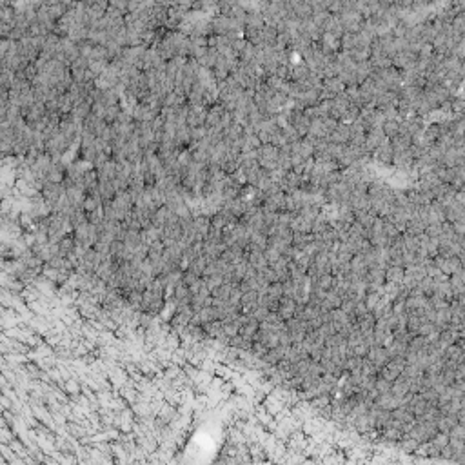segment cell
I'll use <instances>...</instances> for the list:
<instances>
[{"instance_id": "cell-1", "label": "cell", "mask_w": 465, "mask_h": 465, "mask_svg": "<svg viewBox=\"0 0 465 465\" xmlns=\"http://www.w3.org/2000/svg\"><path fill=\"white\" fill-rule=\"evenodd\" d=\"M351 138V129L349 125L345 124H336V127L329 133V136H327V140H329V144H336V145H345L347 142H349Z\"/></svg>"}, {"instance_id": "cell-2", "label": "cell", "mask_w": 465, "mask_h": 465, "mask_svg": "<svg viewBox=\"0 0 465 465\" xmlns=\"http://www.w3.org/2000/svg\"><path fill=\"white\" fill-rule=\"evenodd\" d=\"M265 211H271V213H276V211L285 209V195H282L280 191L275 193V195H269L264 200Z\"/></svg>"}, {"instance_id": "cell-3", "label": "cell", "mask_w": 465, "mask_h": 465, "mask_svg": "<svg viewBox=\"0 0 465 465\" xmlns=\"http://www.w3.org/2000/svg\"><path fill=\"white\" fill-rule=\"evenodd\" d=\"M376 158L382 162V164H389L393 162V156H395V151H393V145L389 140H385L380 147H376Z\"/></svg>"}, {"instance_id": "cell-4", "label": "cell", "mask_w": 465, "mask_h": 465, "mask_svg": "<svg viewBox=\"0 0 465 465\" xmlns=\"http://www.w3.org/2000/svg\"><path fill=\"white\" fill-rule=\"evenodd\" d=\"M382 131H384L385 138H395L400 131V120H385L382 125Z\"/></svg>"}, {"instance_id": "cell-5", "label": "cell", "mask_w": 465, "mask_h": 465, "mask_svg": "<svg viewBox=\"0 0 465 465\" xmlns=\"http://www.w3.org/2000/svg\"><path fill=\"white\" fill-rule=\"evenodd\" d=\"M340 45L344 47L347 53L353 51L355 47H358V42H356V33H344V36L340 38Z\"/></svg>"}]
</instances>
